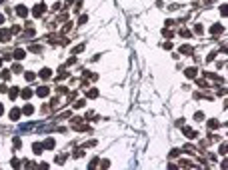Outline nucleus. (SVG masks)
I'll return each mask as SVG.
<instances>
[{"mask_svg":"<svg viewBox=\"0 0 228 170\" xmlns=\"http://www.w3.org/2000/svg\"><path fill=\"white\" fill-rule=\"evenodd\" d=\"M82 156H84V150H76L74 152V158H82Z\"/></svg>","mask_w":228,"mask_h":170,"instance_id":"obj_26","label":"nucleus"},{"mask_svg":"<svg viewBox=\"0 0 228 170\" xmlns=\"http://www.w3.org/2000/svg\"><path fill=\"white\" fill-rule=\"evenodd\" d=\"M86 96H88V98H96V96H98V90H96V88H90V90L86 92Z\"/></svg>","mask_w":228,"mask_h":170,"instance_id":"obj_16","label":"nucleus"},{"mask_svg":"<svg viewBox=\"0 0 228 170\" xmlns=\"http://www.w3.org/2000/svg\"><path fill=\"white\" fill-rule=\"evenodd\" d=\"M82 50H84V44H78V46H74V48H72V52L78 54V52H82Z\"/></svg>","mask_w":228,"mask_h":170,"instance_id":"obj_22","label":"nucleus"},{"mask_svg":"<svg viewBox=\"0 0 228 170\" xmlns=\"http://www.w3.org/2000/svg\"><path fill=\"white\" fill-rule=\"evenodd\" d=\"M66 162V154H58L56 156V164H64Z\"/></svg>","mask_w":228,"mask_h":170,"instance_id":"obj_19","label":"nucleus"},{"mask_svg":"<svg viewBox=\"0 0 228 170\" xmlns=\"http://www.w3.org/2000/svg\"><path fill=\"white\" fill-rule=\"evenodd\" d=\"M66 76H68V72H66V70H64V68L60 66V70H58V76H56V80H64Z\"/></svg>","mask_w":228,"mask_h":170,"instance_id":"obj_9","label":"nucleus"},{"mask_svg":"<svg viewBox=\"0 0 228 170\" xmlns=\"http://www.w3.org/2000/svg\"><path fill=\"white\" fill-rule=\"evenodd\" d=\"M86 20H88V16H80V18H78V24H84Z\"/></svg>","mask_w":228,"mask_h":170,"instance_id":"obj_30","label":"nucleus"},{"mask_svg":"<svg viewBox=\"0 0 228 170\" xmlns=\"http://www.w3.org/2000/svg\"><path fill=\"white\" fill-rule=\"evenodd\" d=\"M222 30H224V28H222V26H220V24H214L212 28H210V32H212L214 36H216V34H220V32H222Z\"/></svg>","mask_w":228,"mask_h":170,"instance_id":"obj_11","label":"nucleus"},{"mask_svg":"<svg viewBox=\"0 0 228 170\" xmlns=\"http://www.w3.org/2000/svg\"><path fill=\"white\" fill-rule=\"evenodd\" d=\"M10 34H12L10 30L2 28V30H0V40H2V42H8V40H10Z\"/></svg>","mask_w":228,"mask_h":170,"instance_id":"obj_4","label":"nucleus"},{"mask_svg":"<svg viewBox=\"0 0 228 170\" xmlns=\"http://www.w3.org/2000/svg\"><path fill=\"white\" fill-rule=\"evenodd\" d=\"M36 94L40 98H46L48 94H50V88H48V86H40V88H36Z\"/></svg>","mask_w":228,"mask_h":170,"instance_id":"obj_1","label":"nucleus"},{"mask_svg":"<svg viewBox=\"0 0 228 170\" xmlns=\"http://www.w3.org/2000/svg\"><path fill=\"white\" fill-rule=\"evenodd\" d=\"M82 106H84V100H78V102L74 104V108H82Z\"/></svg>","mask_w":228,"mask_h":170,"instance_id":"obj_31","label":"nucleus"},{"mask_svg":"<svg viewBox=\"0 0 228 170\" xmlns=\"http://www.w3.org/2000/svg\"><path fill=\"white\" fill-rule=\"evenodd\" d=\"M194 118H196V120H202V118H204V114H202V112H196Z\"/></svg>","mask_w":228,"mask_h":170,"instance_id":"obj_29","label":"nucleus"},{"mask_svg":"<svg viewBox=\"0 0 228 170\" xmlns=\"http://www.w3.org/2000/svg\"><path fill=\"white\" fill-rule=\"evenodd\" d=\"M44 10H46V6H44V4H36V6H34V10H32V14L34 16H42Z\"/></svg>","mask_w":228,"mask_h":170,"instance_id":"obj_5","label":"nucleus"},{"mask_svg":"<svg viewBox=\"0 0 228 170\" xmlns=\"http://www.w3.org/2000/svg\"><path fill=\"white\" fill-rule=\"evenodd\" d=\"M50 76H52V70H50V68H42V70H40V78H42V80H48Z\"/></svg>","mask_w":228,"mask_h":170,"instance_id":"obj_6","label":"nucleus"},{"mask_svg":"<svg viewBox=\"0 0 228 170\" xmlns=\"http://www.w3.org/2000/svg\"><path fill=\"white\" fill-rule=\"evenodd\" d=\"M20 114H22V110H20V108H12V110H10V120H18L20 118Z\"/></svg>","mask_w":228,"mask_h":170,"instance_id":"obj_3","label":"nucleus"},{"mask_svg":"<svg viewBox=\"0 0 228 170\" xmlns=\"http://www.w3.org/2000/svg\"><path fill=\"white\" fill-rule=\"evenodd\" d=\"M12 146H14V148H20V146H22V142H20V138H14V140H12Z\"/></svg>","mask_w":228,"mask_h":170,"instance_id":"obj_24","label":"nucleus"},{"mask_svg":"<svg viewBox=\"0 0 228 170\" xmlns=\"http://www.w3.org/2000/svg\"><path fill=\"white\" fill-rule=\"evenodd\" d=\"M16 14L20 16V18H26V16H28V8H26V6H16Z\"/></svg>","mask_w":228,"mask_h":170,"instance_id":"obj_2","label":"nucleus"},{"mask_svg":"<svg viewBox=\"0 0 228 170\" xmlns=\"http://www.w3.org/2000/svg\"><path fill=\"white\" fill-rule=\"evenodd\" d=\"M32 112H34V106H32V104H26V106L22 108V114H32Z\"/></svg>","mask_w":228,"mask_h":170,"instance_id":"obj_13","label":"nucleus"},{"mask_svg":"<svg viewBox=\"0 0 228 170\" xmlns=\"http://www.w3.org/2000/svg\"><path fill=\"white\" fill-rule=\"evenodd\" d=\"M2 114H4V106H2V104H0V116H2Z\"/></svg>","mask_w":228,"mask_h":170,"instance_id":"obj_33","label":"nucleus"},{"mask_svg":"<svg viewBox=\"0 0 228 170\" xmlns=\"http://www.w3.org/2000/svg\"><path fill=\"white\" fill-rule=\"evenodd\" d=\"M220 126V122L218 120H208V128H212V130H216V128Z\"/></svg>","mask_w":228,"mask_h":170,"instance_id":"obj_17","label":"nucleus"},{"mask_svg":"<svg viewBox=\"0 0 228 170\" xmlns=\"http://www.w3.org/2000/svg\"><path fill=\"white\" fill-rule=\"evenodd\" d=\"M86 118H88V120H94L96 114H94V112H88V114H86Z\"/></svg>","mask_w":228,"mask_h":170,"instance_id":"obj_28","label":"nucleus"},{"mask_svg":"<svg viewBox=\"0 0 228 170\" xmlns=\"http://www.w3.org/2000/svg\"><path fill=\"white\" fill-rule=\"evenodd\" d=\"M10 74H12L10 70H2V74H0V76L4 78V80H8V78H10Z\"/></svg>","mask_w":228,"mask_h":170,"instance_id":"obj_23","label":"nucleus"},{"mask_svg":"<svg viewBox=\"0 0 228 170\" xmlns=\"http://www.w3.org/2000/svg\"><path fill=\"white\" fill-rule=\"evenodd\" d=\"M202 30H204V28H202V26L198 24V26H196V28H194V32H196V34H202Z\"/></svg>","mask_w":228,"mask_h":170,"instance_id":"obj_32","label":"nucleus"},{"mask_svg":"<svg viewBox=\"0 0 228 170\" xmlns=\"http://www.w3.org/2000/svg\"><path fill=\"white\" fill-rule=\"evenodd\" d=\"M180 52L182 54H192V48H190L188 44H184V46H180Z\"/></svg>","mask_w":228,"mask_h":170,"instance_id":"obj_18","label":"nucleus"},{"mask_svg":"<svg viewBox=\"0 0 228 170\" xmlns=\"http://www.w3.org/2000/svg\"><path fill=\"white\" fill-rule=\"evenodd\" d=\"M186 76L188 78H196V68H186Z\"/></svg>","mask_w":228,"mask_h":170,"instance_id":"obj_15","label":"nucleus"},{"mask_svg":"<svg viewBox=\"0 0 228 170\" xmlns=\"http://www.w3.org/2000/svg\"><path fill=\"white\" fill-rule=\"evenodd\" d=\"M24 78H26L28 82H32V80H34V72H30V70H28V72H24Z\"/></svg>","mask_w":228,"mask_h":170,"instance_id":"obj_21","label":"nucleus"},{"mask_svg":"<svg viewBox=\"0 0 228 170\" xmlns=\"http://www.w3.org/2000/svg\"><path fill=\"white\" fill-rule=\"evenodd\" d=\"M0 66H2V58H0Z\"/></svg>","mask_w":228,"mask_h":170,"instance_id":"obj_35","label":"nucleus"},{"mask_svg":"<svg viewBox=\"0 0 228 170\" xmlns=\"http://www.w3.org/2000/svg\"><path fill=\"white\" fill-rule=\"evenodd\" d=\"M12 56H14L16 60H22L24 56H26V52H24L22 48H16V50H14V54H12Z\"/></svg>","mask_w":228,"mask_h":170,"instance_id":"obj_7","label":"nucleus"},{"mask_svg":"<svg viewBox=\"0 0 228 170\" xmlns=\"http://www.w3.org/2000/svg\"><path fill=\"white\" fill-rule=\"evenodd\" d=\"M2 22H4V14H0V24H2Z\"/></svg>","mask_w":228,"mask_h":170,"instance_id":"obj_34","label":"nucleus"},{"mask_svg":"<svg viewBox=\"0 0 228 170\" xmlns=\"http://www.w3.org/2000/svg\"><path fill=\"white\" fill-rule=\"evenodd\" d=\"M32 90H30V88H26V90H22V92H20V96L22 98H26V100H28V98H32Z\"/></svg>","mask_w":228,"mask_h":170,"instance_id":"obj_10","label":"nucleus"},{"mask_svg":"<svg viewBox=\"0 0 228 170\" xmlns=\"http://www.w3.org/2000/svg\"><path fill=\"white\" fill-rule=\"evenodd\" d=\"M32 150H34V154H40V152H42V144H38L36 142V144L32 146Z\"/></svg>","mask_w":228,"mask_h":170,"instance_id":"obj_20","label":"nucleus"},{"mask_svg":"<svg viewBox=\"0 0 228 170\" xmlns=\"http://www.w3.org/2000/svg\"><path fill=\"white\" fill-rule=\"evenodd\" d=\"M182 132H184V134L188 136V138H196V132L192 130V128H184V130H182Z\"/></svg>","mask_w":228,"mask_h":170,"instance_id":"obj_14","label":"nucleus"},{"mask_svg":"<svg viewBox=\"0 0 228 170\" xmlns=\"http://www.w3.org/2000/svg\"><path fill=\"white\" fill-rule=\"evenodd\" d=\"M18 90H20V88H16V86H14V88H10V92H8V96H10V98H12V100H14V98H16V96H18V94H20V92H18Z\"/></svg>","mask_w":228,"mask_h":170,"instance_id":"obj_12","label":"nucleus"},{"mask_svg":"<svg viewBox=\"0 0 228 170\" xmlns=\"http://www.w3.org/2000/svg\"><path fill=\"white\" fill-rule=\"evenodd\" d=\"M220 14H222V16H226V14H228V8H226V4H224V6H220Z\"/></svg>","mask_w":228,"mask_h":170,"instance_id":"obj_25","label":"nucleus"},{"mask_svg":"<svg viewBox=\"0 0 228 170\" xmlns=\"http://www.w3.org/2000/svg\"><path fill=\"white\" fill-rule=\"evenodd\" d=\"M180 36H184V38H188V36H190V30H180Z\"/></svg>","mask_w":228,"mask_h":170,"instance_id":"obj_27","label":"nucleus"},{"mask_svg":"<svg viewBox=\"0 0 228 170\" xmlns=\"http://www.w3.org/2000/svg\"><path fill=\"white\" fill-rule=\"evenodd\" d=\"M42 148H48V150H52V148H54V140H52V138H46V140L42 142Z\"/></svg>","mask_w":228,"mask_h":170,"instance_id":"obj_8","label":"nucleus"}]
</instances>
